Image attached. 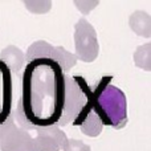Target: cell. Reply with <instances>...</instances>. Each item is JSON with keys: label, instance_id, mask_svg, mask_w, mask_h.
I'll return each mask as SVG.
<instances>
[{"label": "cell", "instance_id": "5", "mask_svg": "<svg viewBox=\"0 0 151 151\" xmlns=\"http://www.w3.org/2000/svg\"><path fill=\"white\" fill-rule=\"evenodd\" d=\"M31 135L29 151H61L66 147L69 138L58 126L52 127H25Z\"/></svg>", "mask_w": 151, "mask_h": 151}, {"label": "cell", "instance_id": "2", "mask_svg": "<svg viewBox=\"0 0 151 151\" xmlns=\"http://www.w3.org/2000/svg\"><path fill=\"white\" fill-rule=\"evenodd\" d=\"M113 76H104L93 89V107L104 126L121 130L127 123V101L119 88L111 83Z\"/></svg>", "mask_w": 151, "mask_h": 151}, {"label": "cell", "instance_id": "14", "mask_svg": "<svg viewBox=\"0 0 151 151\" xmlns=\"http://www.w3.org/2000/svg\"><path fill=\"white\" fill-rule=\"evenodd\" d=\"M74 4L83 15H88L90 9H93L94 7L98 5V1H74Z\"/></svg>", "mask_w": 151, "mask_h": 151}, {"label": "cell", "instance_id": "4", "mask_svg": "<svg viewBox=\"0 0 151 151\" xmlns=\"http://www.w3.org/2000/svg\"><path fill=\"white\" fill-rule=\"evenodd\" d=\"M25 55H27V64L33 60L47 58V60H52L58 63L63 66L65 73H68L77 64L76 55L68 52L64 47H55V45L44 41V40H39V41H35L33 44H31Z\"/></svg>", "mask_w": 151, "mask_h": 151}, {"label": "cell", "instance_id": "1", "mask_svg": "<svg viewBox=\"0 0 151 151\" xmlns=\"http://www.w3.org/2000/svg\"><path fill=\"white\" fill-rule=\"evenodd\" d=\"M91 91L82 76H69L56 61L33 60L23 72L16 122L23 129L63 127L73 123Z\"/></svg>", "mask_w": 151, "mask_h": 151}, {"label": "cell", "instance_id": "12", "mask_svg": "<svg viewBox=\"0 0 151 151\" xmlns=\"http://www.w3.org/2000/svg\"><path fill=\"white\" fill-rule=\"evenodd\" d=\"M25 7L33 13H47L52 8L50 1H24Z\"/></svg>", "mask_w": 151, "mask_h": 151}, {"label": "cell", "instance_id": "13", "mask_svg": "<svg viewBox=\"0 0 151 151\" xmlns=\"http://www.w3.org/2000/svg\"><path fill=\"white\" fill-rule=\"evenodd\" d=\"M64 151H91L90 146H88L86 143H83L82 141L78 139H69L66 147Z\"/></svg>", "mask_w": 151, "mask_h": 151}, {"label": "cell", "instance_id": "11", "mask_svg": "<svg viewBox=\"0 0 151 151\" xmlns=\"http://www.w3.org/2000/svg\"><path fill=\"white\" fill-rule=\"evenodd\" d=\"M134 63L138 68L151 72V42L137 48L134 53Z\"/></svg>", "mask_w": 151, "mask_h": 151}, {"label": "cell", "instance_id": "10", "mask_svg": "<svg viewBox=\"0 0 151 151\" xmlns=\"http://www.w3.org/2000/svg\"><path fill=\"white\" fill-rule=\"evenodd\" d=\"M130 28L138 36L151 37V16L143 11H135L129 19Z\"/></svg>", "mask_w": 151, "mask_h": 151}, {"label": "cell", "instance_id": "9", "mask_svg": "<svg viewBox=\"0 0 151 151\" xmlns=\"http://www.w3.org/2000/svg\"><path fill=\"white\" fill-rule=\"evenodd\" d=\"M0 60L9 68L12 74H17L23 68H25L27 55L15 45H8L0 52Z\"/></svg>", "mask_w": 151, "mask_h": 151}, {"label": "cell", "instance_id": "7", "mask_svg": "<svg viewBox=\"0 0 151 151\" xmlns=\"http://www.w3.org/2000/svg\"><path fill=\"white\" fill-rule=\"evenodd\" d=\"M12 72L0 60V126L4 125L13 113Z\"/></svg>", "mask_w": 151, "mask_h": 151}, {"label": "cell", "instance_id": "6", "mask_svg": "<svg viewBox=\"0 0 151 151\" xmlns=\"http://www.w3.org/2000/svg\"><path fill=\"white\" fill-rule=\"evenodd\" d=\"M31 135L16 123L15 110L4 125L0 126V151H29Z\"/></svg>", "mask_w": 151, "mask_h": 151}, {"label": "cell", "instance_id": "3", "mask_svg": "<svg viewBox=\"0 0 151 151\" xmlns=\"http://www.w3.org/2000/svg\"><path fill=\"white\" fill-rule=\"evenodd\" d=\"M74 48L77 60L93 63L98 57L99 45L97 32L86 19L81 17L74 25Z\"/></svg>", "mask_w": 151, "mask_h": 151}, {"label": "cell", "instance_id": "8", "mask_svg": "<svg viewBox=\"0 0 151 151\" xmlns=\"http://www.w3.org/2000/svg\"><path fill=\"white\" fill-rule=\"evenodd\" d=\"M72 125L80 127L82 134H85L88 137H93V138L94 137H98L102 133L104 123H102L101 118L98 117V114L96 113V110L93 107V91H91V96L89 98V101L82 107L78 117L76 118V121Z\"/></svg>", "mask_w": 151, "mask_h": 151}]
</instances>
